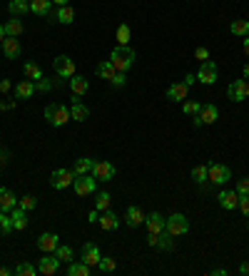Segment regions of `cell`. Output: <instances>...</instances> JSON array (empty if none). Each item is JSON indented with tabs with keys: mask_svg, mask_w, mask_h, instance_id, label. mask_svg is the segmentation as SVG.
I'll use <instances>...</instances> for the list:
<instances>
[{
	"mask_svg": "<svg viewBox=\"0 0 249 276\" xmlns=\"http://www.w3.org/2000/svg\"><path fill=\"white\" fill-rule=\"evenodd\" d=\"M0 50H3V55H5L8 60H18V58L23 55V48H20L18 37H5L3 45H0Z\"/></svg>",
	"mask_w": 249,
	"mask_h": 276,
	"instance_id": "obj_11",
	"label": "cell"
},
{
	"mask_svg": "<svg viewBox=\"0 0 249 276\" xmlns=\"http://www.w3.org/2000/svg\"><path fill=\"white\" fill-rule=\"evenodd\" d=\"M212 276H227V269H215V271H212Z\"/></svg>",
	"mask_w": 249,
	"mask_h": 276,
	"instance_id": "obj_55",
	"label": "cell"
},
{
	"mask_svg": "<svg viewBox=\"0 0 249 276\" xmlns=\"http://www.w3.org/2000/svg\"><path fill=\"white\" fill-rule=\"evenodd\" d=\"M75 20V10L70 5H60L58 13H55V23H62V25H70Z\"/></svg>",
	"mask_w": 249,
	"mask_h": 276,
	"instance_id": "obj_29",
	"label": "cell"
},
{
	"mask_svg": "<svg viewBox=\"0 0 249 276\" xmlns=\"http://www.w3.org/2000/svg\"><path fill=\"white\" fill-rule=\"evenodd\" d=\"M210 167V182L212 184H227L232 179V169L227 164H219V162H212L207 164Z\"/></svg>",
	"mask_w": 249,
	"mask_h": 276,
	"instance_id": "obj_4",
	"label": "cell"
},
{
	"mask_svg": "<svg viewBox=\"0 0 249 276\" xmlns=\"http://www.w3.org/2000/svg\"><path fill=\"white\" fill-rule=\"evenodd\" d=\"M97 269H100L102 274H110V271H115V269H117V261H115V259H110V256H105V259H100Z\"/></svg>",
	"mask_w": 249,
	"mask_h": 276,
	"instance_id": "obj_39",
	"label": "cell"
},
{
	"mask_svg": "<svg viewBox=\"0 0 249 276\" xmlns=\"http://www.w3.org/2000/svg\"><path fill=\"white\" fill-rule=\"evenodd\" d=\"M53 67H55V72L65 77V80H70L72 75H75V62L70 60L67 55H58L55 60H53Z\"/></svg>",
	"mask_w": 249,
	"mask_h": 276,
	"instance_id": "obj_10",
	"label": "cell"
},
{
	"mask_svg": "<svg viewBox=\"0 0 249 276\" xmlns=\"http://www.w3.org/2000/svg\"><path fill=\"white\" fill-rule=\"evenodd\" d=\"M67 276H90V266H88L85 261H80V264L70 261V266H67Z\"/></svg>",
	"mask_w": 249,
	"mask_h": 276,
	"instance_id": "obj_34",
	"label": "cell"
},
{
	"mask_svg": "<svg viewBox=\"0 0 249 276\" xmlns=\"http://www.w3.org/2000/svg\"><path fill=\"white\" fill-rule=\"evenodd\" d=\"M219 120V110L217 105H204L199 110V115L194 117V127H202V124H215Z\"/></svg>",
	"mask_w": 249,
	"mask_h": 276,
	"instance_id": "obj_7",
	"label": "cell"
},
{
	"mask_svg": "<svg viewBox=\"0 0 249 276\" xmlns=\"http://www.w3.org/2000/svg\"><path fill=\"white\" fill-rule=\"evenodd\" d=\"M10 219H13V229H15V232H23V229L28 226V216H25V209H20V207L10 209Z\"/></svg>",
	"mask_w": 249,
	"mask_h": 276,
	"instance_id": "obj_24",
	"label": "cell"
},
{
	"mask_svg": "<svg viewBox=\"0 0 249 276\" xmlns=\"http://www.w3.org/2000/svg\"><path fill=\"white\" fill-rule=\"evenodd\" d=\"M244 53H247V55H249V35H247V37H244Z\"/></svg>",
	"mask_w": 249,
	"mask_h": 276,
	"instance_id": "obj_60",
	"label": "cell"
},
{
	"mask_svg": "<svg viewBox=\"0 0 249 276\" xmlns=\"http://www.w3.org/2000/svg\"><path fill=\"white\" fill-rule=\"evenodd\" d=\"M18 207H20V209H25V212H30V209H35V207H37V199H35L32 194H28V197L18 199Z\"/></svg>",
	"mask_w": 249,
	"mask_h": 276,
	"instance_id": "obj_43",
	"label": "cell"
},
{
	"mask_svg": "<svg viewBox=\"0 0 249 276\" xmlns=\"http://www.w3.org/2000/svg\"><path fill=\"white\" fill-rule=\"evenodd\" d=\"M10 274V269H8V266H0V276H8Z\"/></svg>",
	"mask_w": 249,
	"mask_h": 276,
	"instance_id": "obj_58",
	"label": "cell"
},
{
	"mask_svg": "<svg viewBox=\"0 0 249 276\" xmlns=\"http://www.w3.org/2000/svg\"><path fill=\"white\" fill-rule=\"evenodd\" d=\"M8 159H10L8 150H0V167H5V164H8Z\"/></svg>",
	"mask_w": 249,
	"mask_h": 276,
	"instance_id": "obj_50",
	"label": "cell"
},
{
	"mask_svg": "<svg viewBox=\"0 0 249 276\" xmlns=\"http://www.w3.org/2000/svg\"><path fill=\"white\" fill-rule=\"evenodd\" d=\"M187 92H189V87H187L185 82H172V85L167 87V100H172V102H185Z\"/></svg>",
	"mask_w": 249,
	"mask_h": 276,
	"instance_id": "obj_18",
	"label": "cell"
},
{
	"mask_svg": "<svg viewBox=\"0 0 249 276\" xmlns=\"http://www.w3.org/2000/svg\"><path fill=\"white\" fill-rule=\"evenodd\" d=\"M70 90H72L75 97H80V95H85V92L90 90V82H88L82 75H72V77H70Z\"/></svg>",
	"mask_w": 249,
	"mask_h": 276,
	"instance_id": "obj_23",
	"label": "cell"
},
{
	"mask_svg": "<svg viewBox=\"0 0 249 276\" xmlns=\"http://www.w3.org/2000/svg\"><path fill=\"white\" fill-rule=\"evenodd\" d=\"M192 179H194V184L210 182V167H207V164H197V167L192 169Z\"/></svg>",
	"mask_w": 249,
	"mask_h": 276,
	"instance_id": "obj_31",
	"label": "cell"
},
{
	"mask_svg": "<svg viewBox=\"0 0 249 276\" xmlns=\"http://www.w3.org/2000/svg\"><path fill=\"white\" fill-rule=\"evenodd\" d=\"M247 80H234V82H229V87H227V97L232 100V102H242L244 97H247Z\"/></svg>",
	"mask_w": 249,
	"mask_h": 276,
	"instance_id": "obj_14",
	"label": "cell"
},
{
	"mask_svg": "<svg viewBox=\"0 0 249 276\" xmlns=\"http://www.w3.org/2000/svg\"><path fill=\"white\" fill-rule=\"evenodd\" d=\"M72 182H75V172L72 169H55L50 174L53 189H67V187H72Z\"/></svg>",
	"mask_w": 249,
	"mask_h": 276,
	"instance_id": "obj_6",
	"label": "cell"
},
{
	"mask_svg": "<svg viewBox=\"0 0 249 276\" xmlns=\"http://www.w3.org/2000/svg\"><path fill=\"white\" fill-rule=\"evenodd\" d=\"M13 107H15V102H13V100H8V102L3 100V102H0V110H3V112H5V110H13Z\"/></svg>",
	"mask_w": 249,
	"mask_h": 276,
	"instance_id": "obj_51",
	"label": "cell"
},
{
	"mask_svg": "<svg viewBox=\"0 0 249 276\" xmlns=\"http://www.w3.org/2000/svg\"><path fill=\"white\" fill-rule=\"evenodd\" d=\"M194 80H197V77H194V75H187V77H185V85H187V87H189V85H192V82H194Z\"/></svg>",
	"mask_w": 249,
	"mask_h": 276,
	"instance_id": "obj_54",
	"label": "cell"
},
{
	"mask_svg": "<svg viewBox=\"0 0 249 276\" xmlns=\"http://www.w3.org/2000/svg\"><path fill=\"white\" fill-rule=\"evenodd\" d=\"M13 90V82L10 80H0V92H10Z\"/></svg>",
	"mask_w": 249,
	"mask_h": 276,
	"instance_id": "obj_49",
	"label": "cell"
},
{
	"mask_svg": "<svg viewBox=\"0 0 249 276\" xmlns=\"http://www.w3.org/2000/svg\"><path fill=\"white\" fill-rule=\"evenodd\" d=\"M237 194H239V197H247L249 194V177H242V179L237 182Z\"/></svg>",
	"mask_w": 249,
	"mask_h": 276,
	"instance_id": "obj_46",
	"label": "cell"
},
{
	"mask_svg": "<svg viewBox=\"0 0 249 276\" xmlns=\"http://www.w3.org/2000/svg\"><path fill=\"white\" fill-rule=\"evenodd\" d=\"M110 62H112L115 70L127 72V70L135 65V50H132L130 45H117V48L110 53Z\"/></svg>",
	"mask_w": 249,
	"mask_h": 276,
	"instance_id": "obj_1",
	"label": "cell"
},
{
	"mask_svg": "<svg viewBox=\"0 0 249 276\" xmlns=\"http://www.w3.org/2000/svg\"><path fill=\"white\" fill-rule=\"evenodd\" d=\"M8 13L13 18H20V15L30 13V0H10L8 3Z\"/></svg>",
	"mask_w": 249,
	"mask_h": 276,
	"instance_id": "obj_22",
	"label": "cell"
},
{
	"mask_svg": "<svg viewBox=\"0 0 249 276\" xmlns=\"http://www.w3.org/2000/svg\"><path fill=\"white\" fill-rule=\"evenodd\" d=\"M110 82H112L115 87H124V82H127V72H120V70H117V72L112 75V80H110Z\"/></svg>",
	"mask_w": 249,
	"mask_h": 276,
	"instance_id": "obj_44",
	"label": "cell"
},
{
	"mask_svg": "<svg viewBox=\"0 0 249 276\" xmlns=\"http://www.w3.org/2000/svg\"><path fill=\"white\" fill-rule=\"evenodd\" d=\"M197 80L202 85H215L217 82V65L212 60H204L202 67H199V72H197Z\"/></svg>",
	"mask_w": 249,
	"mask_h": 276,
	"instance_id": "obj_8",
	"label": "cell"
},
{
	"mask_svg": "<svg viewBox=\"0 0 249 276\" xmlns=\"http://www.w3.org/2000/svg\"><path fill=\"white\" fill-rule=\"evenodd\" d=\"M72 187H75V194L77 197H90L95 192V187H97V179H95L93 174H82V177H75Z\"/></svg>",
	"mask_w": 249,
	"mask_h": 276,
	"instance_id": "obj_5",
	"label": "cell"
},
{
	"mask_svg": "<svg viewBox=\"0 0 249 276\" xmlns=\"http://www.w3.org/2000/svg\"><path fill=\"white\" fill-rule=\"evenodd\" d=\"M70 117H72V120H77V122H85V120L90 117V110H88L82 102H77V100H75V102H72V107H70Z\"/></svg>",
	"mask_w": 249,
	"mask_h": 276,
	"instance_id": "obj_28",
	"label": "cell"
},
{
	"mask_svg": "<svg viewBox=\"0 0 249 276\" xmlns=\"http://www.w3.org/2000/svg\"><path fill=\"white\" fill-rule=\"evenodd\" d=\"M18 207V197H15V192L13 189H0V212H10V209H15Z\"/></svg>",
	"mask_w": 249,
	"mask_h": 276,
	"instance_id": "obj_19",
	"label": "cell"
},
{
	"mask_svg": "<svg viewBox=\"0 0 249 276\" xmlns=\"http://www.w3.org/2000/svg\"><path fill=\"white\" fill-rule=\"evenodd\" d=\"M53 254H55V256L60 259V264H62V261H65V264H70V261H72V249H70V246L58 244V249H55Z\"/></svg>",
	"mask_w": 249,
	"mask_h": 276,
	"instance_id": "obj_37",
	"label": "cell"
},
{
	"mask_svg": "<svg viewBox=\"0 0 249 276\" xmlns=\"http://www.w3.org/2000/svg\"><path fill=\"white\" fill-rule=\"evenodd\" d=\"M93 159L90 157H80V159H75V167H72V172H75V177H82V174H90L93 172Z\"/></svg>",
	"mask_w": 249,
	"mask_h": 276,
	"instance_id": "obj_27",
	"label": "cell"
},
{
	"mask_svg": "<svg viewBox=\"0 0 249 276\" xmlns=\"http://www.w3.org/2000/svg\"><path fill=\"white\" fill-rule=\"evenodd\" d=\"M5 37H8V35H5V28L0 25V45H3V40H5Z\"/></svg>",
	"mask_w": 249,
	"mask_h": 276,
	"instance_id": "obj_57",
	"label": "cell"
},
{
	"mask_svg": "<svg viewBox=\"0 0 249 276\" xmlns=\"http://www.w3.org/2000/svg\"><path fill=\"white\" fill-rule=\"evenodd\" d=\"M53 5H58V8L60 5H70V0H53Z\"/></svg>",
	"mask_w": 249,
	"mask_h": 276,
	"instance_id": "obj_56",
	"label": "cell"
},
{
	"mask_svg": "<svg viewBox=\"0 0 249 276\" xmlns=\"http://www.w3.org/2000/svg\"><path fill=\"white\" fill-rule=\"evenodd\" d=\"M130 37H132L130 25H120L117 28V45H130Z\"/></svg>",
	"mask_w": 249,
	"mask_h": 276,
	"instance_id": "obj_41",
	"label": "cell"
},
{
	"mask_svg": "<svg viewBox=\"0 0 249 276\" xmlns=\"http://www.w3.org/2000/svg\"><path fill=\"white\" fill-rule=\"evenodd\" d=\"M0 174H3V167H0Z\"/></svg>",
	"mask_w": 249,
	"mask_h": 276,
	"instance_id": "obj_62",
	"label": "cell"
},
{
	"mask_svg": "<svg viewBox=\"0 0 249 276\" xmlns=\"http://www.w3.org/2000/svg\"><path fill=\"white\" fill-rule=\"evenodd\" d=\"M182 110H185V115H189V117H197V115H199V110H202V105H199V102H194V100H187L185 105H182Z\"/></svg>",
	"mask_w": 249,
	"mask_h": 276,
	"instance_id": "obj_42",
	"label": "cell"
},
{
	"mask_svg": "<svg viewBox=\"0 0 249 276\" xmlns=\"http://www.w3.org/2000/svg\"><path fill=\"white\" fill-rule=\"evenodd\" d=\"M58 269H60V259L58 256H50V254H43V259L37 264V271L45 276H53V274H58Z\"/></svg>",
	"mask_w": 249,
	"mask_h": 276,
	"instance_id": "obj_12",
	"label": "cell"
},
{
	"mask_svg": "<svg viewBox=\"0 0 249 276\" xmlns=\"http://www.w3.org/2000/svg\"><path fill=\"white\" fill-rule=\"evenodd\" d=\"M124 224H127L130 229H135V226L145 224V214H142V209H140V207H130V209H127V214H124Z\"/></svg>",
	"mask_w": 249,
	"mask_h": 276,
	"instance_id": "obj_21",
	"label": "cell"
},
{
	"mask_svg": "<svg viewBox=\"0 0 249 276\" xmlns=\"http://www.w3.org/2000/svg\"><path fill=\"white\" fill-rule=\"evenodd\" d=\"M247 97H249V85H247Z\"/></svg>",
	"mask_w": 249,
	"mask_h": 276,
	"instance_id": "obj_61",
	"label": "cell"
},
{
	"mask_svg": "<svg viewBox=\"0 0 249 276\" xmlns=\"http://www.w3.org/2000/svg\"><path fill=\"white\" fill-rule=\"evenodd\" d=\"M50 8H53V0H30V13L40 15V18H48Z\"/></svg>",
	"mask_w": 249,
	"mask_h": 276,
	"instance_id": "obj_26",
	"label": "cell"
},
{
	"mask_svg": "<svg viewBox=\"0 0 249 276\" xmlns=\"http://www.w3.org/2000/svg\"><path fill=\"white\" fill-rule=\"evenodd\" d=\"M13 232V219H10V212H0V237L10 234Z\"/></svg>",
	"mask_w": 249,
	"mask_h": 276,
	"instance_id": "obj_36",
	"label": "cell"
},
{
	"mask_svg": "<svg viewBox=\"0 0 249 276\" xmlns=\"http://www.w3.org/2000/svg\"><path fill=\"white\" fill-rule=\"evenodd\" d=\"M32 92H35V82L25 77L20 85H15V100H28L32 97Z\"/></svg>",
	"mask_w": 249,
	"mask_h": 276,
	"instance_id": "obj_25",
	"label": "cell"
},
{
	"mask_svg": "<svg viewBox=\"0 0 249 276\" xmlns=\"http://www.w3.org/2000/svg\"><path fill=\"white\" fill-rule=\"evenodd\" d=\"M229 30H232V35L247 37V35H249V20H234V23L229 25Z\"/></svg>",
	"mask_w": 249,
	"mask_h": 276,
	"instance_id": "obj_35",
	"label": "cell"
},
{
	"mask_svg": "<svg viewBox=\"0 0 249 276\" xmlns=\"http://www.w3.org/2000/svg\"><path fill=\"white\" fill-rule=\"evenodd\" d=\"M23 72H25V77H28V80H32V82L43 77V70H40V65H37V62H32V60L23 65Z\"/></svg>",
	"mask_w": 249,
	"mask_h": 276,
	"instance_id": "obj_33",
	"label": "cell"
},
{
	"mask_svg": "<svg viewBox=\"0 0 249 276\" xmlns=\"http://www.w3.org/2000/svg\"><path fill=\"white\" fill-rule=\"evenodd\" d=\"M110 202H112V197L107 192H100L97 194V202H95V209L97 212H105V209H110Z\"/></svg>",
	"mask_w": 249,
	"mask_h": 276,
	"instance_id": "obj_38",
	"label": "cell"
},
{
	"mask_svg": "<svg viewBox=\"0 0 249 276\" xmlns=\"http://www.w3.org/2000/svg\"><path fill=\"white\" fill-rule=\"evenodd\" d=\"M164 229L172 234V237H185L187 232H189V219H187L185 214H172L167 216V224H164Z\"/></svg>",
	"mask_w": 249,
	"mask_h": 276,
	"instance_id": "obj_3",
	"label": "cell"
},
{
	"mask_svg": "<svg viewBox=\"0 0 249 276\" xmlns=\"http://www.w3.org/2000/svg\"><path fill=\"white\" fill-rule=\"evenodd\" d=\"M244 80H247V82H249V62H247V65H244Z\"/></svg>",
	"mask_w": 249,
	"mask_h": 276,
	"instance_id": "obj_59",
	"label": "cell"
},
{
	"mask_svg": "<svg viewBox=\"0 0 249 276\" xmlns=\"http://www.w3.org/2000/svg\"><path fill=\"white\" fill-rule=\"evenodd\" d=\"M97 219H100V212H97V209H93V212L88 214V221H97Z\"/></svg>",
	"mask_w": 249,
	"mask_h": 276,
	"instance_id": "obj_52",
	"label": "cell"
},
{
	"mask_svg": "<svg viewBox=\"0 0 249 276\" xmlns=\"http://www.w3.org/2000/svg\"><path fill=\"white\" fill-rule=\"evenodd\" d=\"M58 244H60V237H58V234H53V232H45V234H40V237H37V249H40L43 254L55 251Z\"/></svg>",
	"mask_w": 249,
	"mask_h": 276,
	"instance_id": "obj_13",
	"label": "cell"
},
{
	"mask_svg": "<svg viewBox=\"0 0 249 276\" xmlns=\"http://www.w3.org/2000/svg\"><path fill=\"white\" fill-rule=\"evenodd\" d=\"M50 90H53V82L50 80H43V77L35 80V92H50Z\"/></svg>",
	"mask_w": 249,
	"mask_h": 276,
	"instance_id": "obj_45",
	"label": "cell"
},
{
	"mask_svg": "<svg viewBox=\"0 0 249 276\" xmlns=\"http://www.w3.org/2000/svg\"><path fill=\"white\" fill-rule=\"evenodd\" d=\"M3 28H5V35H8V37H20V35H23V30H25V28H23V23H20L18 18L8 20Z\"/></svg>",
	"mask_w": 249,
	"mask_h": 276,
	"instance_id": "obj_30",
	"label": "cell"
},
{
	"mask_svg": "<svg viewBox=\"0 0 249 276\" xmlns=\"http://www.w3.org/2000/svg\"><path fill=\"white\" fill-rule=\"evenodd\" d=\"M194 58H197L199 62L210 60V50H207V48H197V50H194Z\"/></svg>",
	"mask_w": 249,
	"mask_h": 276,
	"instance_id": "obj_47",
	"label": "cell"
},
{
	"mask_svg": "<svg viewBox=\"0 0 249 276\" xmlns=\"http://www.w3.org/2000/svg\"><path fill=\"white\" fill-rule=\"evenodd\" d=\"M237 209H242V212L249 216V194L247 197H239V207H237Z\"/></svg>",
	"mask_w": 249,
	"mask_h": 276,
	"instance_id": "obj_48",
	"label": "cell"
},
{
	"mask_svg": "<svg viewBox=\"0 0 249 276\" xmlns=\"http://www.w3.org/2000/svg\"><path fill=\"white\" fill-rule=\"evenodd\" d=\"M164 224H167V219L159 214V212H152V214L145 216V226H147L150 234H162L164 232Z\"/></svg>",
	"mask_w": 249,
	"mask_h": 276,
	"instance_id": "obj_16",
	"label": "cell"
},
{
	"mask_svg": "<svg viewBox=\"0 0 249 276\" xmlns=\"http://www.w3.org/2000/svg\"><path fill=\"white\" fill-rule=\"evenodd\" d=\"M100 259H102V254H100L97 244H85L82 246V261H85L88 266H97Z\"/></svg>",
	"mask_w": 249,
	"mask_h": 276,
	"instance_id": "obj_20",
	"label": "cell"
},
{
	"mask_svg": "<svg viewBox=\"0 0 249 276\" xmlns=\"http://www.w3.org/2000/svg\"><path fill=\"white\" fill-rule=\"evenodd\" d=\"M90 174H93L97 182H110L115 177V164H110V162H95Z\"/></svg>",
	"mask_w": 249,
	"mask_h": 276,
	"instance_id": "obj_9",
	"label": "cell"
},
{
	"mask_svg": "<svg viewBox=\"0 0 249 276\" xmlns=\"http://www.w3.org/2000/svg\"><path fill=\"white\" fill-rule=\"evenodd\" d=\"M100 226L105 229V232H115L117 226H120V216L115 214V212H110V209H105V212H100Z\"/></svg>",
	"mask_w": 249,
	"mask_h": 276,
	"instance_id": "obj_17",
	"label": "cell"
},
{
	"mask_svg": "<svg viewBox=\"0 0 249 276\" xmlns=\"http://www.w3.org/2000/svg\"><path fill=\"white\" fill-rule=\"evenodd\" d=\"M239 274L249 276V261H247V264H242V266H239Z\"/></svg>",
	"mask_w": 249,
	"mask_h": 276,
	"instance_id": "obj_53",
	"label": "cell"
},
{
	"mask_svg": "<svg viewBox=\"0 0 249 276\" xmlns=\"http://www.w3.org/2000/svg\"><path fill=\"white\" fill-rule=\"evenodd\" d=\"M217 199H219V207H222V209H237V207H239V194H237V189H222Z\"/></svg>",
	"mask_w": 249,
	"mask_h": 276,
	"instance_id": "obj_15",
	"label": "cell"
},
{
	"mask_svg": "<svg viewBox=\"0 0 249 276\" xmlns=\"http://www.w3.org/2000/svg\"><path fill=\"white\" fill-rule=\"evenodd\" d=\"M95 72H97V77H102V80H112V75H115L117 70L112 67V62L110 60H105V62H100V65L95 67Z\"/></svg>",
	"mask_w": 249,
	"mask_h": 276,
	"instance_id": "obj_32",
	"label": "cell"
},
{
	"mask_svg": "<svg viewBox=\"0 0 249 276\" xmlns=\"http://www.w3.org/2000/svg\"><path fill=\"white\" fill-rule=\"evenodd\" d=\"M45 120H48V124H53V127H65V122H70L72 117H70V110L65 105L50 102L45 107Z\"/></svg>",
	"mask_w": 249,
	"mask_h": 276,
	"instance_id": "obj_2",
	"label": "cell"
},
{
	"mask_svg": "<svg viewBox=\"0 0 249 276\" xmlns=\"http://www.w3.org/2000/svg\"><path fill=\"white\" fill-rule=\"evenodd\" d=\"M15 274H18V276H35V274H40V271H37L32 264L23 261V264H18V266H15Z\"/></svg>",
	"mask_w": 249,
	"mask_h": 276,
	"instance_id": "obj_40",
	"label": "cell"
}]
</instances>
